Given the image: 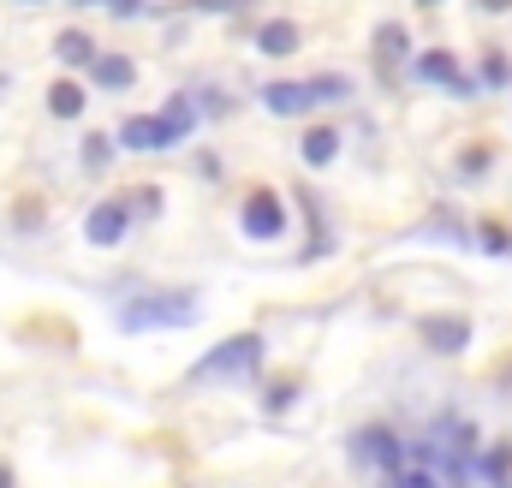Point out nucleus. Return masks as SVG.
Wrapping results in <instances>:
<instances>
[{"instance_id":"nucleus-1","label":"nucleus","mask_w":512,"mask_h":488,"mask_svg":"<svg viewBox=\"0 0 512 488\" xmlns=\"http://www.w3.org/2000/svg\"><path fill=\"white\" fill-rule=\"evenodd\" d=\"M197 310H203V298H197V292H143V298L120 304V328H126V334H149V328H191V322H197Z\"/></svg>"},{"instance_id":"nucleus-2","label":"nucleus","mask_w":512,"mask_h":488,"mask_svg":"<svg viewBox=\"0 0 512 488\" xmlns=\"http://www.w3.org/2000/svg\"><path fill=\"white\" fill-rule=\"evenodd\" d=\"M262 364V334H233V340H221L215 352H203L197 364H191V381H221V375H256Z\"/></svg>"},{"instance_id":"nucleus-3","label":"nucleus","mask_w":512,"mask_h":488,"mask_svg":"<svg viewBox=\"0 0 512 488\" xmlns=\"http://www.w3.org/2000/svg\"><path fill=\"white\" fill-rule=\"evenodd\" d=\"M417 78H423V84H441L447 96H471V90H477V84L465 78V66H459L447 48H429V54H417Z\"/></svg>"},{"instance_id":"nucleus-4","label":"nucleus","mask_w":512,"mask_h":488,"mask_svg":"<svg viewBox=\"0 0 512 488\" xmlns=\"http://www.w3.org/2000/svg\"><path fill=\"white\" fill-rule=\"evenodd\" d=\"M245 233L251 239H280L286 233V209H280L274 191H251L245 197Z\"/></svg>"},{"instance_id":"nucleus-5","label":"nucleus","mask_w":512,"mask_h":488,"mask_svg":"<svg viewBox=\"0 0 512 488\" xmlns=\"http://www.w3.org/2000/svg\"><path fill=\"white\" fill-rule=\"evenodd\" d=\"M131 227V203H96L90 209V221H84V233H90V244L96 250H108V244H120Z\"/></svg>"},{"instance_id":"nucleus-6","label":"nucleus","mask_w":512,"mask_h":488,"mask_svg":"<svg viewBox=\"0 0 512 488\" xmlns=\"http://www.w3.org/2000/svg\"><path fill=\"white\" fill-rule=\"evenodd\" d=\"M262 108L268 114H310V108H322L316 102V84H262Z\"/></svg>"},{"instance_id":"nucleus-7","label":"nucleus","mask_w":512,"mask_h":488,"mask_svg":"<svg viewBox=\"0 0 512 488\" xmlns=\"http://www.w3.org/2000/svg\"><path fill=\"white\" fill-rule=\"evenodd\" d=\"M423 340H429L435 352L459 358V352L471 346V322H465V316H429V322H423Z\"/></svg>"},{"instance_id":"nucleus-8","label":"nucleus","mask_w":512,"mask_h":488,"mask_svg":"<svg viewBox=\"0 0 512 488\" xmlns=\"http://www.w3.org/2000/svg\"><path fill=\"white\" fill-rule=\"evenodd\" d=\"M120 143H126V149H143V155H149V149H173L161 114H131V120L120 125Z\"/></svg>"},{"instance_id":"nucleus-9","label":"nucleus","mask_w":512,"mask_h":488,"mask_svg":"<svg viewBox=\"0 0 512 488\" xmlns=\"http://www.w3.org/2000/svg\"><path fill=\"white\" fill-rule=\"evenodd\" d=\"M298 42H304V36H298V24H292V18H268V24L256 30V48H262L268 60H286Z\"/></svg>"},{"instance_id":"nucleus-10","label":"nucleus","mask_w":512,"mask_h":488,"mask_svg":"<svg viewBox=\"0 0 512 488\" xmlns=\"http://www.w3.org/2000/svg\"><path fill=\"white\" fill-rule=\"evenodd\" d=\"M54 60H60V66H96L90 30H60V36H54Z\"/></svg>"},{"instance_id":"nucleus-11","label":"nucleus","mask_w":512,"mask_h":488,"mask_svg":"<svg viewBox=\"0 0 512 488\" xmlns=\"http://www.w3.org/2000/svg\"><path fill=\"white\" fill-rule=\"evenodd\" d=\"M298 149H304V167H328V161L340 155V131H334V125H310Z\"/></svg>"},{"instance_id":"nucleus-12","label":"nucleus","mask_w":512,"mask_h":488,"mask_svg":"<svg viewBox=\"0 0 512 488\" xmlns=\"http://www.w3.org/2000/svg\"><path fill=\"white\" fill-rule=\"evenodd\" d=\"M90 72H96V84H102V90H131V84H137V66H131L126 54H96V66H90Z\"/></svg>"},{"instance_id":"nucleus-13","label":"nucleus","mask_w":512,"mask_h":488,"mask_svg":"<svg viewBox=\"0 0 512 488\" xmlns=\"http://www.w3.org/2000/svg\"><path fill=\"white\" fill-rule=\"evenodd\" d=\"M48 114H60V120H78V114H84V84L60 78V84L48 90Z\"/></svg>"},{"instance_id":"nucleus-14","label":"nucleus","mask_w":512,"mask_h":488,"mask_svg":"<svg viewBox=\"0 0 512 488\" xmlns=\"http://www.w3.org/2000/svg\"><path fill=\"white\" fill-rule=\"evenodd\" d=\"M161 125H167V143H179V137L197 125V108H191V96H173V102L161 108Z\"/></svg>"},{"instance_id":"nucleus-15","label":"nucleus","mask_w":512,"mask_h":488,"mask_svg":"<svg viewBox=\"0 0 512 488\" xmlns=\"http://www.w3.org/2000/svg\"><path fill=\"white\" fill-rule=\"evenodd\" d=\"M405 42H411V36H405L399 24H382V30H376V60H382V72H393V54H405Z\"/></svg>"},{"instance_id":"nucleus-16","label":"nucleus","mask_w":512,"mask_h":488,"mask_svg":"<svg viewBox=\"0 0 512 488\" xmlns=\"http://www.w3.org/2000/svg\"><path fill=\"white\" fill-rule=\"evenodd\" d=\"M108 161H114V137H108V131H90V137H84V167L102 173Z\"/></svg>"},{"instance_id":"nucleus-17","label":"nucleus","mask_w":512,"mask_h":488,"mask_svg":"<svg viewBox=\"0 0 512 488\" xmlns=\"http://www.w3.org/2000/svg\"><path fill=\"white\" fill-rule=\"evenodd\" d=\"M477 78H483L489 90H501V84L512 78V60H507V54H483V66H477Z\"/></svg>"},{"instance_id":"nucleus-18","label":"nucleus","mask_w":512,"mask_h":488,"mask_svg":"<svg viewBox=\"0 0 512 488\" xmlns=\"http://www.w3.org/2000/svg\"><path fill=\"white\" fill-rule=\"evenodd\" d=\"M483 250H512V233L507 227H483Z\"/></svg>"},{"instance_id":"nucleus-19","label":"nucleus","mask_w":512,"mask_h":488,"mask_svg":"<svg viewBox=\"0 0 512 488\" xmlns=\"http://www.w3.org/2000/svg\"><path fill=\"white\" fill-rule=\"evenodd\" d=\"M459 167H465V173H483V167H489V149H465Z\"/></svg>"},{"instance_id":"nucleus-20","label":"nucleus","mask_w":512,"mask_h":488,"mask_svg":"<svg viewBox=\"0 0 512 488\" xmlns=\"http://www.w3.org/2000/svg\"><path fill=\"white\" fill-rule=\"evenodd\" d=\"M292 393H298L292 381H286V387H274V393H268V411H286V405H292Z\"/></svg>"},{"instance_id":"nucleus-21","label":"nucleus","mask_w":512,"mask_h":488,"mask_svg":"<svg viewBox=\"0 0 512 488\" xmlns=\"http://www.w3.org/2000/svg\"><path fill=\"white\" fill-rule=\"evenodd\" d=\"M191 6H197V12H239L245 0H191Z\"/></svg>"},{"instance_id":"nucleus-22","label":"nucleus","mask_w":512,"mask_h":488,"mask_svg":"<svg viewBox=\"0 0 512 488\" xmlns=\"http://www.w3.org/2000/svg\"><path fill=\"white\" fill-rule=\"evenodd\" d=\"M155 209H161V197H155V191H143V197L131 203V215H155Z\"/></svg>"},{"instance_id":"nucleus-23","label":"nucleus","mask_w":512,"mask_h":488,"mask_svg":"<svg viewBox=\"0 0 512 488\" xmlns=\"http://www.w3.org/2000/svg\"><path fill=\"white\" fill-rule=\"evenodd\" d=\"M108 6H114L120 18H131V12H143V0H108Z\"/></svg>"},{"instance_id":"nucleus-24","label":"nucleus","mask_w":512,"mask_h":488,"mask_svg":"<svg viewBox=\"0 0 512 488\" xmlns=\"http://www.w3.org/2000/svg\"><path fill=\"white\" fill-rule=\"evenodd\" d=\"M483 12H512V0H477Z\"/></svg>"},{"instance_id":"nucleus-25","label":"nucleus","mask_w":512,"mask_h":488,"mask_svg":"<svg viewBox=\"0 0 512 488\" xmlns=\"http://www.w3.org/2000/svg\"><path fill=\"white\" fill-rule=\"evenodd\" d=\"M0 488H12V471H6V465H0Z\"/></svg>"},{"instance_id":"nucleus-26","label":"nucleus","mask_w":512,"mask_h":488,"mask_svg":"<svg viewBox=\"0 0 512 488\" xmlns=\"http://www.w3.org/2000/svg\"><path fill=\"white\" fill-rule=\"evenodd\" d=\"M417 6H441V0H417Z\"/></svg>"},{"instance_id":"nucleus-27","label":"nucleus","mask_w":512,"mask_h":488,"mask_svg":"<svg viewBox=\"0 0 512 488\" xmlns=\"http://www.w3.org/2000/svg\"><path fill=\"white\" fill-rule=\"evenodd\" d=\"M72 6H90V0H72Z\"/></svg>"}]
</instances>
